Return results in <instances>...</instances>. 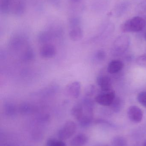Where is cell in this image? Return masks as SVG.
<instances>
[{"mask_svg":"<svg viewBox=\"0 0 146 146\" xmlns=\"http://www.w3.org/2000/svg\"><path fill=\"white\" fill-rule=\"evenodd\" d=\"M97 83L103 92H107L111 90V79L105 75L99 76L97 78Z\"/></svg>","mask_w":146,"mask_h":146,"instance_id":"cell-9","label":"cell"},{"mask_svg":"<svg viewBox=\"0 0 146 146\" xmlns=\"http://www.w3.org/2000/svg\"><path fill=\"white\" fill-rule=\"evenodd\" d=\"M69 35V38L72 41L75 42L79 41L83 37V30L81 27L71 28Z\"/></svg>","mask_w":146,"mask_h":146,"instance_id":"cell-12","label":"cell"},{"mask_svg":"<svg viewBox=\"0 0 146 146\" xmlns=\"http://www.w3.org/2000/svg\"><path fill=\"white\" fill-rule=\"evenodd\" d=\"M19 111L22 115H29L33 111V107L30 104L24 103L20 106Z\"/></svg>","mask_w":146,"mask_h":146,"instance_id":"cell-15","label":"cell"},{"mask_svg":"<svg viewBox=\"0 0 146 146\" xmlns=\"http://www.w3.org/2000/svg\"><path fill=\"white\" fill-rule=\"evenodd\" d=\"M94 88L93 86H90L85 90V94L87 96H91L93 94Z\"/></svg>","mask_w":146,"mask_h":146,"instance_id":"cell-23","label":"cell"},{"mask_svg":"<svg viewBox=\"0 0 146 146\" xmlns=\"http://www.w3.org/2000/svg\"><path fill=\"white\" fill-rule=\"evenodd\" d=\"M4 111L5 114L8 116H13L16 114V107L12 103H7L4 106Z\"/></svg>","mask_w":146,"mask_h":146,"instance_id":"cell-14","label":"cell"},{"mask_svg":"<svg viewBox=\"0 0 146 146\" xmlns=\"http://www.w3.org/2000/svg\"><path fill=\"white\" fill-rule=\"evenodd\" d=\"M144 36H145V40H146V31L145 33V35H144Z\"/></svg>","mask_w":146,"mask_h":146,"instance_id":"cell-28","label":"cell"},{"mask_svg":"<svg viewBox=\"0 0 146 146\" xmlns=\"http://www.w3.org/2000/svg\"><path fill=\"white\" fill-rule=\"evenodd\" d=\"M146 146V142L144 144V146Z\"/></svg>","mask_w":146,"mask_h":146,"instance_id":"cell-29","label":"cell"},{"mask_svg":"<svg viewBox=\"0 0 146 146\" xmlns=\"http://www.w3.org/2000/svg\"><path fill=\"white\" fill-rule=\"evenodd\" d=\"M87 135L83 133H80L75 135L70 141L71 146H83L88 142Z\"/></svg>","mask_w":146,"mask_h":146,"instance_id":"cell-11","label":"cell"},{"mask_svg":"<svg viewBox=\"0 0 146 146\" xmlns=\"http://www.w3.org/2000/svg\"><path fill=\"white\" fill-rule=\"evenodd\" d=\"M47 146H66V144L61 140H57L53 138L49 139L46 142Z\"/></svg>","mask_w":146,"mask_h":146,"instance_id":"cell-18","label":"cell"},{"mask_svg":"<svg viewBox=\"0 0 146 146\" xmlns=\"http://www.w3.org/2000/svg\"><path fill=\"white\" fill-rule=\"evenodd\" d=\"M127 115L131 122L135 123H139L143 119V111L138 106H132L128 110Z\"/></svg>","mask_w":146,"mask_h":146,"instance_id":"cell-5","label":"cell"},{"mask_svg":"<svg viewBox=\"0 0 146 146\" xmlns=\"http://www.w3.org/2000/svg\"><path fill=\"white\" fill-rule=\"evenodd\" d=\"M26 9L25 3L23 0H17L13 1L11 13L16 16H21L24 14Z\"/></svg>","mask_w":146,"mask_h":146,"instance_id":"cell-8","label":"cell"},{"mask_svg":"<svg viewBox=\"0 0 146 146\" xmlns=\"http://www.w3.org/2000/svg\"><path fill=\"white\" fill-rule=\"evenodd\" d=\"M130 39L127 35H123L118 37L114 42V50L119 53L126 51L130 44Z\"/></svg>","mask_w":146,"mask_h":146,"instance_id":"cell-4","label":"cell"},{"mask_svg":"<svg viewBox=\"0 0 146 146\" xmlns=\"http://www.w3.org/2000/svg\"><path fill=\"white\" fill-rule=\"evenodd\" d=\"M52 36H53L51 32L45 31L39 33L38 37V39L39 42L45 44L51 40Z\"/></svg>","mask_w":146,"mask_h":146,"instance_id":"cell-13","label":"cell"},{"mask_svg":"<svg viewBox=\"0 0 146 146\" xmlns=\"http://www.w3.org/2000/svg\"><path fill=\"white\" fill-rule=\"evenodd\" d=\"M34 54L33 50L31 48H28L22 56V59L25 62H29L34 59Z\"/></svg>","mask_w":146,"mask_h":146,"instance_id":"cell-17","label":"cell"},{"mask_svg":"<svg viewBox=\"0 0 146 146\" xmlns=\"http://www.w3.org/2000/svg\"><path fill=\"white\" fill-rule=\"evenodd\" d=\"M138 65L146 67V55H143L138 57L136 60Z\"/></svg>","mask_w":146,"mask_h":146,"instance_id":"cell-22","label":"cell"},{"mask_svg":"<svg viewBox=\"0 0 146 146\" xmlns=\"http://www.w3.org/2000/svg\"><path fill=\"white\" fill-rule=\"evenodd\" d=\"M65 91L68 96L74 98H77L80 96L81 92L80 82L74 81L69 83L66 86Z\"/></svg>","mask_w":146,"mask_h":146,"instance_id":"cell-6","label":"cell"},{"mask_svg":"<svg viewBox=\"0 0 146 146\" xmlns=\"http://www.w3.org/2000/svg\"><path fill=\"white\" fill-rule=\"evenodd\" d=\"M127 3H128L126 2L122 3L118 6L116 9L117 14V15H121L125 12V10L127 9V7H128Z\"/></svg>","mask_w":146,"mask_h":146,"instance_id":"cell-21","label":"cell"},{"mask_svg":"<svg viewBox=\"0 0 146 146\" xmlns=\"http://www.w3.org/2000/svg\"><path fill=\"white\" fill-rule=\"evenodd\" d=\"M103 92V91H102ZM115 92L113 90L103 92L98 94L95 98V101L100 105L108 106L111 105L115 99Z\"/></svg>","mask_w":146,"mask_h":146,"instance_id":"cell-3","label":"cell"},{"mask_svg":"<svg viewBox=\"0 0 146 146\" xmlns=\"http://www.w3.org/2000/svg\"><path fill=\"white\" fill-rule=\"evenodd\" d=\"M146 22L142 17L135 16L123 23L121 29L123 33L139 32L145 28Z\"/></svg>","mask_w":146,"mask_h":146,"instance_id":"cell-1","label":"cell"},{"mask_svg":"<svg viewBox=\"0 0 146 146\" xmlns=\"http://www.w3.org/2000/svg\"><path fill=\"white\" fill-rule=\"evenodd\" d=\"M137 99L139 103L146 107V92H141L138 94Z\"/></svg>","mask_w":146,"mask_h":146,"instance_id":"cell-20","label":"cell"},{"mask_svg":"<svg viewBox=\"0 0 146 146\" xmlns=\"http://www.w3.org/2000/svg\"><path fill=\"white\" fill-rule=\"evenodd\" d=\"M124 67V64L120 60L111 61L108 65L107 71L111 74H115L121 71Z\"/></svg>","mask_w":146,"mask_h":146,"instance_id":"cell-10","label":"cell"},{"mask_svg":"<svg viewBox=\"0 0 146 146\" xmlns=\"http://www.w3.org/2000/svg\"><path fill=\"white\" fill-rule=\"evenodd\" d=\"M51 1H52L54 3H55L56 2H59V0H51Z\"/></svg>","mask_w":146,"mask_h":146,"instance_id":"cell-27","label":"cell"},{"mask_svg":"<svg viewBox=\"0 0 146 146\" xmlns=\"http://www.w3.org/2000/svg\"><path fill=\"white\" fill-rule=\"evenodd\" d=\"M81 23V19L78 17H72L69 20V25L70 29L74 27H80Z\"/></svg>","mask_w":146,"mask_h":146,"instance_id":"cell-19","label":"cell"},{"mask_svg":"<svg viewBox=\"0 0 146 146\" xmlns=\"http://www.w3.org/2000/svg\"><path fill=\"white\" fill-rule=\"evenodd\" d=\"M56 54V49L54 45L51 44H44L39 50L40 56L45 59H50L53 58Z\"/></svg>","mask_w":146,"mask_h":146,"instance_id":"cell-7","label":"cell"},{"mask_svg":"<svg viewBox=\"0 0 146 146\" xmlns=\"http://www.w3.org/2000/svg\"><path fill=\"white\" fill-rule=\"evenodd\" d=\"M139 8H140V10H142L143 12H145L146 11V1L141 3L139 6Z\"/></svg>","mask_w":146,"mask_h":146,"instance_id":"cell-25","label":"cell"},{"mask_svg":"<svg viewBox=\"0 0 146 146\" xmlns=\"http://www.w3.org/2000/svg\"><path fill=\"white\" fill-rule=\"evenodd\" d=\"M113 146H127V141L125 138L121 136H117L111 141Z\"/></svg>","mask_w":146,"mask_h":146,"instance_id":"cell-16","label":"cell"},{"mask_svg":"<svg viewBox=\"0 0 146 146\" xmlns=\"http://www.w3.org/2000/svg\"><path fill=\"white\" fill-rule=\"evenodd\" d=\"M70 1L73 3H78L80 1H81V0H70Z\"/></svg>","mask_w":146,"mask_h":146,"instance_id":"cell-26","label":"cell"},{"mask_svg":"<svg viewBox=\"0 0 146 146\" xmlns=\"http://www.w3.org/2000/svg\"><path fill=\"white\" fill-rule=\"evenodd\" d=\"M104 56L105 55L104 54V52L101 51H98V52L96 54V55H95V57H96V59L99 60L103 59V58L104 57Z\"/></svg>","mask_w":146,"mask_h":146,"instance_id":"cell-24","label":"cell"},{"mask_svg":"<svg viewBox=\"0 0 146 146\" xmlns=\"http://www.w3.org/2000/svg\"><path fill=\"white\" fill-rule=\"evenodd\" d=\"M76 130L75 123L72 121H67L58 131V138L61 140L67 139L73 135Z\"/></svg>","mask_w":146,"mask_h":146,"instance_id":"cell-2","label":"cell"}]
</instances>
